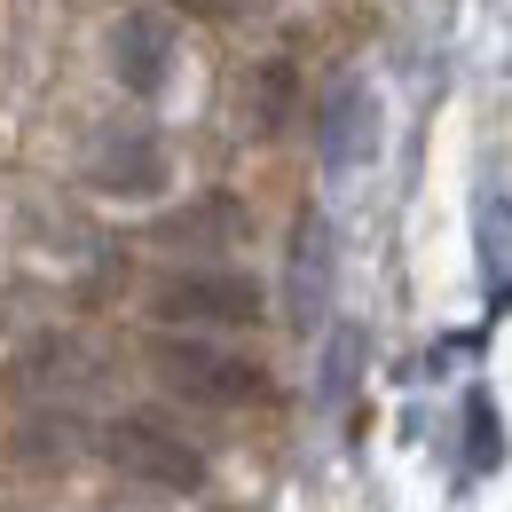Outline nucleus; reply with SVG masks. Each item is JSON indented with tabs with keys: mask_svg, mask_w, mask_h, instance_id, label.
<instances>
[{
	"mask_svg": "<svg viewBox=\"0 0 512 512\" xmlns=\"http://www.w3.org/2000/svg\"><path fill=\"white\" fill-rule=\"evenodd\" d=\"M182 16H197V24H237V16H260L268 0H174Z\"/></svg>",
	"mask_w": 512,
	"mask_h": 512,
	"instance_id": "6e6552de",
	"label": "nucleus"
},
{
	"mask_svg": "<svg viewBox=\"0 0 512 512\" xmlns=\"http://www.w3.org/2000/svg\"><path fill=\"white\" fill-rule=\"evenodd\" d=\"M111 71H119V87H127L134 103L158 95L166 71H174V32H166V16H150V8L119 16V32H111Z\"/></svg>",
	"mask_w": 512,
	"mask_h": 512,
	"instance_id": "39448f33",
	"label": "nucleus"
},
{
	"mask_svg": "<svg viewBox=\"0 0 512 512\" xmlns=\"http://www.w3.org/2000/svg\"><path fill=\"white\" fill-rule=\"evenodd\" d=\"M166 174H174V158H166V134L150 127V119H111V127L95 134V150H87V190L95 197H142L166 190Z\"/></svg>",
	"mask_w": 512,
	"mask_h": 512,
	"instance_id": "20e7f679",
	"label": "nucleus"
},
{
	"mask_svg": "<svg viewBox=\"0 0 512 512\" xmlns=\"http://www.w3.org/2000/svg\"><path fill=\"white\" fill-rule=\"evenodd\" d=\"M95 449L111 457V473H127L142 489H166V497H197V489H205V449L182 442V434L158 426V418H142V410L111 418V426L95 434Z\"/></svg>",
	"mask_w": 512,
	"mask_h": 512,
	"instance_id": "f03ea898",
	"label": "nucleus"
},
{
	"mask_svg": "<svg viewBox=\"0 0 512 512\" xmlns=\"http://www.w3.org/2000/svg\"><path fill=\"white\" fill-rule=\"evenodd\" d=\"M292 87H300V79H292V64H268V71H260V103H253L260 134H276L284 119H292Z\"/></svg>",
	"mask_w": 512,
	"mask_h": 512,
	"instance_id": "0eeeda50",
	"label": "nucleus"
},
{
	"mask_svg": "<svg viewBox=\"0 0 512 512\" xmlns=\"http://www.w3.org/2000/svg\"><path fill=\"white\" fill-rule=\"evenodd\" d=\"M150 308H158V323H182V331H253L268 316V300L245 268H174L150 292Z\"/></svg>",
	"mask_w": 512,
	"mask_h": 512,
	"instance_id": "7ed1b4c3",
	"label": "nucleus"
},
{
	"mask_svg": "<svg viewBox=\"0 0 512 512\" xmlns=\"http://www.w3.org/2000/svg\"><path fill=\"white\" fill-rule=\"evenodd\" d=\"M150 371H158L166 394L205 402V410H245V402L268 394V371H260L253 355L221 347V339H158L150 347Z\"/></svg>",
	"mask_w": 512,
	"mask_h": 512,
	"instance_id": "f257e3e1",
	"label": "nucleus"
},
{
	"mask_svg": "<svg viewBox=\"0 0 512 512\" xmlns=\"http://www.w3.org/2000/svg\"><path fill=\"white\" fill-rule=\"evenodd\" d=\"M158 237H166V245H237V237H245V205H237V197H197L190 213L158 221Z\"/></svg>",
	"mask_w": 512,
	"mask_h": 512,
	"instance_id": "423d86ee",
	"label": "nucleus"
}]
</instances>
